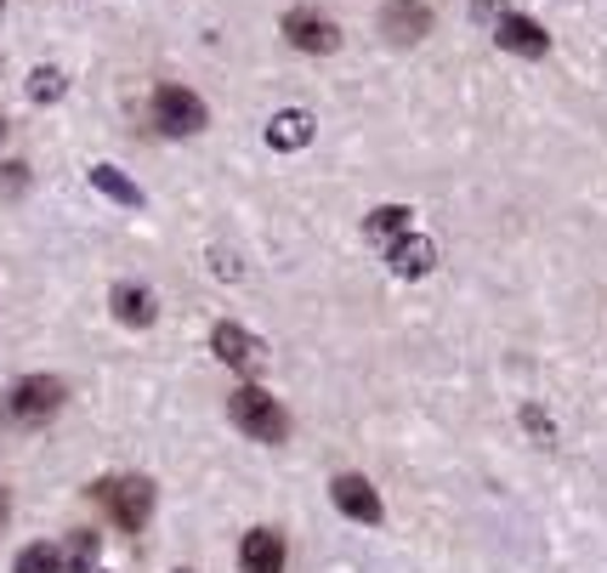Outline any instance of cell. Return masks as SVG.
<instances>
[{
	"label": "cell",
	"instance_id": "6da1fadb",
	"mask_svg": "<svg viewBox=\"0 0 607 573\" xmlns=\"http://www.w3.org/2000/svg\"><path fill=\"white\" fill-rule=\"evenodd\" d=\"M63 403H69V386L57 375H23V381L7 386V397H0V420L7 426H46Z\"/></svg>",
	"mask_w": 607,
	"mask_h": 573
},
{
	"label": "cell",
	"instance_id": "7a4b0ae2",
	"mask_svg": "<svg viewBox=\"0 0 607 573\" xmlns=\"http://www.w3.org/2000/svg\"><path fill=\"white\" fill-rule=\"evenodd\" d=\"M227 415L239 431H250L256 443H284L290 437V415H284V403L273 392H261V386H239L227 397Z\"/></svg>",
	"mask_w": 607,
	"mask_h": 573
},
{
	"label": "cell",
	"instance_id": "3957f363",
	"mask_svg": "<svg viewBox=\"0 0 607 573\" xmlns=\"http://www.w3.org/2000/svg\"><path fill=\"white\" fill-rule=\"evenodd\" d=\"M97 505L114 517L120 533H143L154 517V483L148 478H109V483H97Z\"/></svg>",
	"mask_w": 607,
	"mask_h": 573
},
{
	"label": "cell",
	"instance_id": "277c9868",
	"mask_svg": "<svg viewBox=\"0 0 607 573\" xmlns=\"http://www.w3.org/2000/svg\"><path fill=\"white\" fill-rule=\"evenodd\" d=\"M205 97H193L188 86H159L154 91V125L165 137H193V131H205Z\"/></svg>",
	"mask_w": 607,
	"mask_h": 573
},
{
	"label": "cell",
	"instance_id": "5b68a950",
	"mask_svg": "<svg viewBox=\"0 0 607 573\" xmlns=\"http://www.w3.org/2000/svg\"><path fill=\"white\" fill-rule=\"evenodd\" d=\"M284 41H290L295 52H313V57H324V52H335V46H341V29H335L324 12L295 7V12H284Z\"/></svg>",
	"mask_w": 607,
	"mask_h": 573
},
{
	"label": "cell",
	"instance_id": "8992f818",
	"mask_svg": "<svg viewBox=\"0 0 607 573\" xmlns=\"http://www.w3.org/2000/svg\"><path fill=\"white\" fill-rule=\"evenodd\" d=\"M329 499H335V512H341V517L369 523V528H375V523L386 517V512H381V494L369 488V478H352V471H347V478H335V483H329Z\"/></svg>",
	"mask_w": 607,
	"mask_h": 573
},
{
	"label": "cell",
	"instance_id": "52a82bcc",
	"mask_svg": "<svg viewBox=\"0 0 607 573\" xmlns=\"http://www.w3.org/2000/svg\"><path fill=\"white\" fill-rule=\"evenodd\" d=\"M381 29H386V41L415 46V41H426V35H431V7H426V0H386Z\"/></svg>",
	"mask_w": 607,
	"mask_h": 573
},
{
	"label": "cell",
	"instance_id": "ba28073f",
	"mask_svg": "<svg viewBox=\"0 0 607 573\" xmlns=\"http://www.w3.org/2000/svg\"><path fill=\"white\" fill-rule=\"evenodd\" d=\"M494 41H499L505 52H517V57H546V46H551L546 29H539L533 18H522V12H499Z\"/></svg>",
	"mask_w": 607,
	"mask_h": 573
},
{
	"label": "cell",
	"instance_id": "9c48e42d",
	"mask_svg": "<svg viewBox=\"0 0 607 573\" xmlns=\"http://www.w3.org/2000/svg\"><path fill=\"white\" fill-rule=\"evenodd\" d=\"M239 568L245 573H284V533L279 528H250L239 546Z\"/></svg>",
	"mask_w": 607,
	"mask_h": 573
},
{
	"label": "cell",
	"instance_id": "30bf717a",
	"mask_svg": "<svg viewBox=\"0 0 607 573\" xmlns=\"http://www.w3.org/2000/svg\"><path fill=\"white\" fill-rule=\"evenodd\" d=\"M386 261H392V273H397V279H420V273H431L437 245L420 239V233H397V239L386 245Z\"/></svg>",
	"mask_w": 607,
	"mask_h": 573
},
{
	"label": "cell",
	"instance_id": "8fae6325",
	"mask_svg": "<svg viewBox=\"0 0 607 573\" xmlns=\"http://www.w3.org/2000/svg\"><path fill=\"white\" fill-rule=\"evenodd\" d=\"M211 352H216L227 369H256V363H261V341H256L250 329H239V324H216Z\"/></svg>",
	"mask_w": 607,
	"mask_h": 573
},
{
	"label": "cell",
	"instance_id": "7c38bea8",
	"mask_svg": "<svg viewBox=\"0 0 607 573\" xmlns=\"http://www.w3.org/2000/svg\"><path fill=\"white\" fill-rule=\"evenodd\" d=\"M109 307H114V318H120V324H131V329H148V324L159 318V301H154V290H148V284H114Z\"/></svg>",
	"mask_w": 607,
	"mask_h": 573
},
{
	"label": "cell",
	"instance_id": "4fadbf2b",
	"mask_svg": "<svg viewBox=\"0 0 607 573\" xmlns=\"http://www.w3.org/2000/svg\"><path fill=\"white\" fill-rule=\"evenodd\" d=\"M307 143H313V114H307V109H284V114H273V125H267V148L290 154V148H307Z\"/></svg>",
	"mask_w": 607,
	"mask_h": 573
},
{
	"label": "cell",
	"instance_id": "5bb4252c",
	"mask_svg": "<svg viewBox=\"0 0 607 573\" xmlns=\"http://www.w3.org/2000/svg\"><path fill=\"white\" fill-rule=\"evenodd\" d=\"M91 182H97V193H109V199H120V205L143 211V188L131 182L125 171H114V165H91Z\"/></svg>",
	"mask_w": 607,
	"mask_h": 573
},
{
	"label": "cell",
	"instance_id": "9a60e30c",
	"mask_svg": "<svg viewBox=\"0 0 607 573\" xmlns=\"http://www.w3.org/2000/svg\"><path fill=\"white\" fill-rule=\"evenodd\" d=\"M409 205H381V211H369L363 216V233L369 239H397V233H409Z\"/></svg>",
	"mask_w": 607,
	"mask_h": 573
},
{
	"label": "cell",
	"instance_id": "2e32d148",
	"mask_svg": "<svg viewBox=\"0 0 607 573\" xmlns=\"http://www.w3.org/2000/svg\"><path fill=\"white\" fill-rule=\"evenodd\" d=\"M12 573H63V551L57 546H29V551H18Z\"/></svg>",
	"mask_w": 607,
	"mask_h": 573
},
{
	"label": "cell",
	"instance_id": "e0dca14e",
	"mask_svg": "<svg viewBox=\"0 0 607 573\" xmlns=\"http://www.w3.org/2000/svg\"><path fill=\"white\" fill-rule=\"evenodd\" d=\"M63 91H69V75L63 69H35L29 75V97H35V103H57Z\"/></svg>",
	"mask_w": 607,
	"mask_h": 573
},
{
	"label": "cell",
	"instance_id": "ac0fdd59",
	"mask_svg": "<svg viewBox=\"0 0 607 573\" xmlns=\"http://www.w3.org/2000/svg\"><path fill=\"white\" fill-rule=\"evenodd\" d=\"M91 557H97V533H75L69 551H63V568H69V573H86Z\"/></svg>",
	"mask_w": 607,
	"mask_h": 573
},
{
	"label": "cell",
	"instance_id": "d6986e66",
	"mask_svg": "<svg viewBox=\"0 0 607 573\" xmlns=\"http://www.w3.org/2000/svg\"><path fill=\"white\" fill-rule=\"evenodd\" d=\"M499 0H471V18H483V23H499Z\"/></svg>",
	"mask_w": 607,
	"mask_h": 573
},
{
	"label": "cell",
	"instance_id": "ffe728a7",
	"mask_svg": "<svg viewBox=\"0 0 607 573\" xmlns=\"http://www.w3.org/2000/svg\"><path fill=\"white\" fill-rule=\"evenodd\" d=\"M522 420H528V431H539V437H551V420L539 415V409H522Z\"/></svg>",
	"mask_w": 607,
	"mask_h": 573
},
{
	"label": "cell",
	"instance_id": "44dd1931",
	"mask_svg": "<svg viewBox=\"0 0 607 573\" xmlns=\"http://www.w3.org/2000/svg\"><path fill=\"white\" fill-rule=\"evenodd\" d=\"M0 523H7V488H0Z\"/></svg>",
	"mask_w": 607,
	"mask_h": 573
},
{
	"label": "cell",
	"instance_id": "7402d4cb",
	"mask_svg": "<svg viewBox=\"0 0 607 573\" xmlns=\"http://www.w3.org/2000/svg\"><path fill=\"white\" fill-rule=\"evenodd\" d=\"M0 143H7V120H0Z\"/></svg>",
	"mask_w": 607,
	"mask_h": 573
},
{
	"label": "cell",
	"instance_id": "603a6c76",
	"mask_svg": "<svg viewBox=\"0 0 607 573\" xmlns=\"http://www.w3.org/2000/svg\"><path fill=\"white\" fill-rule=\"evenodd\" d=\"M0 7H7V0H0Z\"/></svg>",
	"mask_w": 607,
	"mask_h": 573
},
{
	"label": "cell",
	"instance_id": "cb8c5ba5",
	"mask_svg": "<svg viewBox=\"0 0 607 573\" xmlns=\"http://www.w3.org/2000/svg\"><path fill=\"white\" fill-rule=\"evenodd\" d=\"M182 573H188V568H182Z\"/></svg>",
	"mask_w": 607,
	"mask_h": 573
}]
</instances>
